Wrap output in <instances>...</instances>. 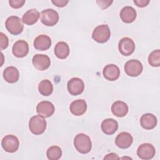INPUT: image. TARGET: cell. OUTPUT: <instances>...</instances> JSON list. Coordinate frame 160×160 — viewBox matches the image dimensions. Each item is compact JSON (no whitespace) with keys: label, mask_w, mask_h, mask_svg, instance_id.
I'll return each mask as SVG.
<instances>
[{"label":"cell","mask_w":160,"mask_h":160,"mask_svg":"<svg viewBox=\"0 0 160 160\" xmlns=\"http://www.w3.org/2000/svg\"><path fill=\"white\" fill-rule=\"evenodd\" d=\"M74 145L76 150L82 154L88 153L92 148L90 138L83 133H79L75 136Z\"/></svg>","instance_id":"cell-1"},{"label":"cell","mask_w":160,"mask_h":160,"mask_svg":"<svg viewBox=\"0 0 160 160\" xmlns=\"http://www.w3.org/2000/svg\"><path fill=\"white\" fill-rule=\"evenodd\" d=\"M29 128L32 134L40 135L46 130V121L39 115L34 116L29 121Z\"/></svg>","instance_id":"cell-2"},{"label":"cell","mask_w":160,"mask_h":160,"mask_svg":"<svg viewBox=\"0 0 160 160\" xmlns=\"http://www.w3.org/2000/svg\"><path fill=\"white\" fill-rule=\"evenodd\" d=\"M5 26L6 29L13 35L21 34L24 28L22 19L16 16L9 17L5 22Z\"/></svg>","instance_id":"cell-3"},{"label":"cell","mask_w":160,"mask_h":160,"mask_svg":"<svg viewBox=\"0 0 160 160\" xmlns=\"http://www.w3.org/2000/svg\"><path fill=\"white\" fill-rule=\"evenodd\" d=\"M111 36V31L107 24H101L96 28L92 31V39L99 42L104 43L107 42Z\"/></svg>","instance_id":"cell-4"},{"label":"cell","mask_w":160,"mask_h":160,"mask_svg":"<svg viewBox=\"0 0 160 160\" xmlns=\"http://www.w3.org/2000/svg\"><path fill=\"white\" fill-rule=\"evenodd\" d=\"M41 22L47 26H53L59 21V14L53 9H46L40 14Z\"/></svg>","instance_id":"cell-5"},{"label":"cell","mask_w":160,"mask_h":160,"mask_svg":"<svg viewBox=\"0 0 160 160\" xmlns=\"http://www.w3.org/2000/svg\"><path fill=\"white\" fill-rule=\"evenodd\" d=\"M1 145L5 151L8 152H14L19 148V142L16 136L9 134L2 138Z\"/></svg>","instance_id":"cell-6"},{"label":"cell","mask_w":160,"mask_h":160,"mask_svg":"<svg viewBox=\"0 0 160 160\" xmlns=\"http://www.w3.org/2000/svg\"><path fill=\"white\" fill-rule=\"evenodd\" d=\"M142 63L137 59H131L127 61L124 65L126 73L131 77H137L142 71Z\"/></svg>","instance_id":"cell-7"},{"label":"cell","mask_w":160,"mask_h":160,"mask_svg":"<svg viewBox=\"0 0 160 160\" xmlns=\"http://www.w3.org/2000/svg\"><path fill=\"white\" fill-rule=\"evenodd\" d=\"M118 49L122 55L128 56L134 52L135 44L132 39L128 37L123 38L119 42Z\"/></svg>","instance_id":"cell-8"},{"label":"cell","mask_w":160,"mask_h":160,"mask_svg":"<svg viewBox=\"0 0 160 160\" xmlns=\"http://www.w3.org/2000/svg\"><path fill=\"white\" fill-rule=\"evenodd\" d=\"M67 88L70 94L77 96L83 92L84 89V83L81 79L79 78H73L68 81Z\"/></svg>","instance_id":"cell-9"},{"label":"cell","mask_w":160,"mask_h":160,"mask_svg":"<svg viewBox=\"0 0 160 160\" xmlns=\"http://www.w3.org/2000/svg\"><path fill=\"white\" fill-rule=\"evenodd\" d=\"M156 150L154 147L149 143L141 144L137 149L138 156L142 159H151L155 155Z\"/></svg>","instance_id":"cell-10"},{"label":"cell","mask_w":160,"mask_h":160,"mask_svg":"<svg viewBox=\"0 0 160 160\" xmlns=\"http://www.w3.org/2000/svg\"><path fill=\"white\" fill-rule=\"evenodd\" d=\"M55 111L54 106L52 102L43 101L39 102L36 106V111L38 115L43 118H49L52 116Z\"/></svg>","instance_id":"cell-11"},{"label":"cell","mask_w":160,"mask_h":160,"mask_svg":"<svg viewBox=\"0 0 160 160\" xmlns=\"http://www.w3.org/2000/svg\"><path fill=\"white\" fill-rule=\"evenodd\" d=\"M33 66L39 71L47 69L51 64V60L49 56L45 54H35L32 59Z\"/></svg>","instance_id":"cell-12"},{"label":"cell","mask_w":160,"mask_h":160,"mask_svg":"<svg viewBox=\"0 0 160 160\" xmlns=\"http://www.w3.org/2000/svg\"><path fill=\"white\" fill-rule=\"evenodd\" d=\"M13 54L17 58H24L29 52V45L24 40H18L13 45L12 48Z\"/></svg>","instance_id":"cell-13"},{"label":"cell","mask_w":160,"mask_h":160,"mask_svg":"<svg viewBox=\"0 0 160 160\" xmlns=\"http://www.w3.org/2000/svg\"><path fill=\"white\" fill-rule=\"evenodd\" d=\"M132 136L128 132H120L115 139L116 145L121 149L128 148L132 144Z\"/></svg>","instance_id":"cell-14"},{"label":"cell","mask_w":160,"mask_h":160,"mask_svg":"<svg viewBox=\"0 0 160 160\" xmlns=\"http://www.w3.org/2000/svg\"><path fill=\"white\" fill-rule=\"evenodd\" d=\"M102 74L105 79L108 81H114L119 78L120 76V70L116 65L110 64L106 65L104 68Z\"/></svg>","instance_id":"cell-15"},{"label":"cell","mask_w":160,"mask_h":160,"mask_svg":"<svg viewBox=\"0 0 160 160\" xmlns=\"http://www.w3.org/2000/svg\"><path fill=\"white\" fill-rule=\"evenodd\" d=\"M34 47L39 51H46L51 46V38L45 34H41L37 36L33 42Z\"/></svg>","instance_id":"cell-16"},{"label":"cell","mask_w":160,"mask_h":160,"mask_svg":"<svg viewBox=\"0 0 160 160\" xmlns=\"http://www.w3.org/2000/svg\"><path fill=\"white\" fill-rule=\"evenodd\" d=\"M70 111L75 116H81L87 110V104L83 99H77L72 101L70 104Z\"/></svg>","instance_id":"cell-17"},{"label":"cell","mask_w":160,"mask_h":160,"mask_svg":"<svg viewBox=\"0 0 160 160\" xmlns=\"http://www.w3.org/2000/svg\"><path fill=\"white\" fill-rule=\"evenodd\" d=\"M101 128L104 134L111 135L117 131L118 128V123L114 119L108 118L102 121Z\"/></svg>","instance_id":"cell-18"},{"label":"cell","mask_w":160,"mask_h":160,"mask_svg":"<svg viewBox=\"0 0 160 160\" xmlns=\"http://www.w3.org/2000/svg\"><path fill=\"white\" fill-rule=\"evenodd\" d=\"M120 18L124 22L131 23L136 18V11L132 6H125L121 10Z\"/></svg>","instance_id":"cell-19"},{"label":"cell","mask_w":160,"mask_h":160,"mask_svg":"<svg viewBox=\"0 0 160 160\" xmlns=\"http://www.w3.org/2000/svg\"><path fill=\"white\" fill-rule=\"evenodd\" d=\"M140 124L145 129H152L157 124V118L152 114L146 113L141 117Z\"/></svg>","instance_id":"cell-20"},{"label":"cell","mask_w":160,"mask_h":160,"mask_svg":"<svg viewBox=\"0 0 160 160\" xmlns=\"http://www.w3.org/2000/svg\"><path fill=\"white\" fill-rule=\"evenodd\" d=\"M3 78L9 83H15L19 78V71L14 66L7 67L3 71Z\"/></svg>","instance_id":"cell-21"},{"label":"cell","mask_w":160,"mask_h":160,"mask_svg":"<svg viewBox=\"0 0 160 160\" xmlns=\"http://www.w3.org/2000/svg\"><path fill=\"white\" fill-rule=\"evenodd\" d=\"M111 111L112 114L117 117H124L128 112V106L124 102L117 101L112 104Z\"/></svg>","instance_id":"cell-22"},{"label":"cell","mask_w":160,"mask_h":160,"mask_svg":"<svg viewBox=\"0 0 160 160\" xmlns=\"http://www.w3.org/2000/svg\"><path fill=\"white\" fill-rule=\"evenodd\" d=\"M40 16L39 11L36 9H31L27 11L22 16V21L29 26L35 24Z\"/></svg>","instance_id":"cell-23"},{"label":"cell","mask_w":160,"mask_h":160,"mask_svg":"<svg viewBox=\"0 0 160 160\" xmlns=\"http://www.w3.org/2000/svg\"><path fill=\"white\" fill-rule=\"evenodd\" d=\"M54 54L59 59H63L66 58L69 54L68 44L64 41L58 42L54 47Z\"/></svg>","instance_id":"cell-24"},{"label":"cell","mask_w":160,"mask_h":160,"mask_svg":"<svg viewBox=\"0 0 160 160\" xmlns=\"http://www.w3.org/2000/svg\"><path fill=\"white\" fill-rule=\"evenodd\" d=\"M38 90L42 95L48 96L52 94L53 91V86L49 80L44 79L39 82Z\"/></svg>","instance_id":"cell-25"},{"label":"cell","mask_w":160,"mask_h":160,"mask_svg":"<svg viewBox=\"0 0 160 160\" xmlns=\"http://www.w3.org/2000/svg\"><path fill=\"white\" fill-rule=\"evenodd\" d=\"M46 155L50 160H58L62 156V150L58 146H52L48 149Z\"/></svg>","instance_id":"cell-26"},{"label":"cell","mask_w":160,"mask_h":160,"mask_svg":"<svg viewBox=\"0 0 160 160\" xmlns=\"http://www.w3.org/2000/svg\"><path fill=\"white\" fill-rule=\"evenodd\" d=\"M148 62L152 67H159L160 66V51L159 49L152 51L148 57Z\"/></svg>","instance_id":"cell-27"},{"label":"cell","mask_w":160,"mask_h":160,"mask_svg":"<svg viewBox=\"0 0 160 160\" xmlns=\"http://www.w3.org/2000/svg\"><path fill=\"white\" fill-rule=\"evenodd\" d=\"M0 38H1V44H0L1 50H3L8 46V44H9L8 38L3 32H0Z\"/></svg>","instance_id":"cell-28"},{"label":"cell","mask_w":160,"mask_h":160,"mask_svg":"<svg viewBox=\"0 0 160 160\" xmlns=\"http://www.w3.org/2000/svg\"><path fill=\"white\" fill-rule=\"evenodd\" d=\"M25 2L26 1L24 0H9V5L12 8H14V9L21 8L22 6H23Z\"/></svg>","instance_id":"cell-29"},{"label":"cell","mask_w":160,"mask_h":160,"mask_svg":"<svg viewBox=\"0 0 160 160\" xmlns=\"http://www.w3.org/2000/svg\"><path fill=\"white\" fill-rule=\"evenodd\" d=\"M112 2H113L112 1H96L97 4L102 9H104L108 8L109 6H111Z\"/></svg>","instance_id":"cell-30"},{"label":"cell","mask_w":160,"mask_h":160,"mask_svg":"<svg viewBox=\"0 0 160 160\" xmlns=\"http://www.w3.org/2000/svg\"><path fill=\"white\" fill-rule=\"evenodd\" d=\"M51 2L57 7L62 8L66 6V4L68 3V1L67 0H52Z\"/></svg>","instance_id":"cell-31"},{"label":"cell","mask_w":160,"mask_h":160,"mask_svg":"<svg viewBox=\"0 0 160 160\" xmlns=\"http://www.w3.org/2000/svg\"><path fill=\"white\" fill-rule=\"evenodd\" d=\"M134 2L136 4L137 6L143 8L149 4V0H134Z\"/></svg>","instance_id":"cell-32"},{"label":"cell","mask_w":160,"mask_h":160,"mask_svg":"<svg viewBox=\"0 0 160 160\" xmlns=\"http://www.w3.org/2000/svg\"><path fill=\"white\" fill-rule=\"evenodd\" d=\"M119 158L118 156L115 153H110L107 154L104 158V159H119Z\"/></svg>","instance_id":"cell-33"}]
</instances>
